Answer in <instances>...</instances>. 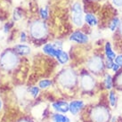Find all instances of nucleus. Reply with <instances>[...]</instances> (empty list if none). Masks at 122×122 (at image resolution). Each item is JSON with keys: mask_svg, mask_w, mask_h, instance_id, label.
Returning <instances> with one entry per match:
<instances>
[{"mask_svg": "<svg viewBox=\"0 0 122 122\" xmlns=\"http://www.w3.org/2000/svg\"><path fill=\"white\" fill-rule=\"evenodd\" d=\"M71 18L73 23L80 27L83 24V11H82L81 5L79 3H75L71 7Z\"/></svg>", "mask_w": 122, "mask_h": 122, "instance_id": "obj_7", "label": "nucleus"}, {"mask_svg": "<svg viewBox=\"0 0 122 122\" xmlns=\"http://www.w3.org/2000/svg\"><path fill=\"white\" fill-rule=\"evenodd\" d=\"M52 107L57 113H66L69 112V103L64 101H58L52 104Z\"/></svg>", "mask_w": 122, "mask_h": 122, "instance_id": "obj_11", "label": "nucleus"}, {"mask_svg": "<svg viewBox=\"0 0 122 122\" xmlns=\"http://www.w3.org/2000/svg\"><path fill=\"white\" fill-rule=\"evenodd\" d=\"M119 34L120 36L122 37V20L120 21V23H119Z\"/></svg>", "mask_w": 122, "mask_h": 122, "instance_id": "obj_28", "label": "nucleus"}, {"mask_svg": "<svg viewBox=\"0 0 122 122\" xmlns=\"http://www.w3.org/2000/svg\"><path fill=\"white\" fill-rule=\"evenodd\" d=\"M119 23H120V20H119V18H113L112 20V21L110 22V25H109V27H110V30L112 31H115L119 26Z\"/></svg>", "mask_w": 122, "mask_h": 122, "instance_id": "obj_19", "label": "nucleus"}, {"mask_svg": "<svg viewBox=\"0 0 122 122\" xmlns=\"http://www.w3.org/2000/svg\"><path fill=\"white\" fill-rule=\"evenodd\" d=\"M104 61L99 55H95L89 59L87 61V68L94 74H99L103 71L104 69Z\"/></svg>", "mask_w": 122, "mask_h": 122, "instance_id": "obj_6", "label": "nucleus"}, {"mask_svg": "<svg viewBox=\"0 0 122 122\" xmlns=\"http://www.w3.org/2000/svg\"><path fill=\"white\" fill-rule=\"evenodd\" d=\"M52 119L54 122H71V119L67 116L62 115L61 113H55L53 115Z\"/></svg>", "mask_w": 122, "mask_h": 122, "instance_id": "obj_15", "label": "nucleus"}, {"mask_svg": "<svg viewBox=\"0 0 122 122\" xmlns=\"http://www.w3.org/2000/svg\"><path fill=\"white\" fill-rule=\"evenodd\" d=\"M114 64V62H113V60H111V59H108V58H106V61H104V66L105 68L109 69V70H111L112 69V66Z\"/></svg>", "mask_w": 122, "mask_h": 122, "instance_id": "obj_23", "label": "nucleus"}, {"mask_svg": "<svg viewBox=\"0 0 122 122\" xmlns=\"http://www.w3.org/2000/svg\"><path fill=\"white\" fill-rule=\"evenodd\" d=\"M104 50H105V55H106V58L111 59V60H115V58L117 57V55H116L115 52L112 50V46H111V44H110L109 42H107V43L105 44Z\"/></svg>", "mask_w": 122, "mask_h": 122, "instance_id": "obj_14", "label": "nucleus"}, {"mask_svg": "<svg viewBox=\"0 0 122 122\" xmlns=\"http://www.w3.org/2000/svg\"><path fill=\"white\" fill-rule=\"evenodd\" d=\"M117 95L114 91H111L110 94H109V102H110V104L112 107H115L117 105Z\"/></svg>", "mask_w": 122, "mask_h": 122, "instance_id": "obj_18", "label": "nucleus"}, {"mask_svg": "<svg viewBox=\"0 0 122 122\" xmlns=\"http://www.w3.org/2000/svg\"><path fill=\"white\" fill-rule=\"evenodd\" d=\"M70 40L74 41L78 44H86L88 42V37L82 31L77 30L73 32L70 37Z\"/></svg>", "mask_w": 122, "mask_h": 122, "instance_id": "obj_10", "label": "nucleus"}, {"mask_svg": "<svg viewBox=\"0 0 122 122\" xmlns=\"http://www.w3.org/2000/svg\"><path fill=\"white\" fill-rule=\"evenodd\" d=\"M113 84L116 86V87L118 88V89L122 90V71L113 79Z\"/></svg>", "mask_w": 122, "mask_h": 122, "instance_id": "obj_17", "label": "nucleus"}, {"mask_svg": "<svg viewBox=\"0 0 122 122\" xmlns=\"http://www.w3.org/2000/svg\"><path fill=\"white\" fill-rule=\"evenodd\" d=\"M80 86L85 92H91L95 86V80L88 72H84L81 75Z\"/></svg>", "mask_w": 122, "mask_h": 122, "instance_id": "obj_8", "label": "nucleus"}, {"mask_svg": "<svg viewBox=\"0 0 122 122\" xmlns=\"http://www.w3.org/2000/svg\"><path fill=\"white\" fill-rule=\"evenodd\" d=\"M40 16L43 20H46L48 18V11L47 8H41L40 9Z\"/></svg>", "mask_w": 122, "mask_h": 122, "instance_id": "obj_22", "label": "nucleus"}, {"mask_svg": "<svg viewBox=\"0 0 122 122\" xmlns=\"http://www.w3.org/2000/svg\"><path fill=\"white\" fill-rule=\"evenodd\" d=\"M1 108H2V101L0 100V110H1Z\"/></svg>", "mask_w": 122, "mask_h": 122, "instance_id": "obj_30", "label": "nucleus"}, {"mask_svg": "<svg viewBox=\"0 0 122 122\" xmlns=\"http://www.w3.org/2000/svg\"><path fill=\"white\" fill-rule=\"evenodd\" d=\"M28 92L30 93V95L32 96V97H37L38 93H39V87L38 86H31L28 89Z\"/></svg>", "mask_w": 122, "mask_h": 122, "instance_id": "obj_21", "label": "nucleus"}, {"mask_svg": "<svg viewBox=\"0 0 122 122\" xmlns=\"http://www.w3.org/2000/svg\"><path fill=\"white\" fill-rule=\"evenodd\" d=\"M30 32L32 37H34L36 39H41L46 37L47 35V27L46 24L44 21L41 20H36L34 22H32L30 28Z\"/></svg>", "mask_w": 122, "mask_h": 122, "instance_id": "obj_5", "label": "nucleus"}, {"mask_svg": "<svg viewBox=\"0 0 122 122\" xmlns=\"http://www.w3.org/2000/svg\"><path fill=\"white\" fill-rule=\"evenodd\" d=\"M103 83H104V86L106 89H108V90L112 89V86H113V78H112V76L110 74L105 75Z\"/></svg>", "mask_w": 122, "mask_h": 122, "instance_id": "obj_16", "label": "nucleus"}, {"mask_svg": "<svg viewBox=\"0 0 122 122\" xmlns=\"http://www.w3.org/2000/svg\"><path fill=\"white\" fill-rule=\"evenodd\" d=\"M119 68H120V67H119V66L117 64V63H114V64H113V66H112V70L114 71V72H118V71H119Z\"/></svg>", "mask_w": 122, "mask_h": 122, "instance_id": "obj_25", "label": "nucleus"}, {"mask_svg": "<svg viewBox=\"0 0 122 122\" xmlns=\"http://www.w3.org/2000/svg\"><path fill=\"white\" fill-rule=\"evenodd\" d=\"M89 115L92 122H109L111 119L109 109L102 104L96 105L92 108Z\"/></svg>", "mask_w": 122, "mask_h": 122, "instance_id": "obj_2", "label": "nucleus"}, {"mask_svg": "<svg viewBox=\"0 0 122 122\" xmlns=\"http://www.w3.org/2000/svg\"><path fill=\"white\" fill-rule=\"evenodd\" d=\"M14 50L16 52V54H19L20 55H26V54H29L30 53V48L28 46L23 44H20L15 46Z\"/></svg>", "mask_w": 122, "mask_h": 122, "instance_id": "obj_12", "label": "nucleus"}, {"mask_svg": "<svg viewBox=\"0 0 122 122\" xmlns=\"http://www.w3.org/2000/svg\"><path fill=\"white\" fill-rule=\"evenodd\" d=\"M115 63H117L119 67H122V54H119L115 58Z\"/></svg>", "mask_w": 122, "mask_h": 122, "instance_id": "obj_24", "label": "nucleus"}, {"mask_svg": "<svg viewBox=\"0 0 122 122\" xmlns=\"http://www.w3.org/2000/svg\"><path fill=\"white\" fill-rule=\"evenodd\" d=\"M77 74L74 71H72L71 69H66L64 71H62L58 76V82L59 84L64 88H72L75 86L77 83Z\"/></svg>", "mask_w": 122, "mask_h": 122, "instance_id": "obj_4", "label": "nucleus"}, {"mask_svg": "<svg viewBox=\"0 0 122 122\" xmlns=\"http://www.w3.org/2000/svg\"><path fill=\"white\" fill-rule=\"evenodd\" d=\"M19 62V58L15 51L6 50L0 56V66L6 71L13 70Z\"/></svg>", "mask_w": 122, "mask_h": 122, "instance_id": "obj_3", "label": "nucleus"}, {"mask_svg": "<svg viewBox=\"0 0 122 122\" xmlns=\"http://www.w3.org/2000/svg\"><path fill=\"white\" fill-rule=\"evenodd\" d=\"M112 1L117 6H122V0H112Z\"/></svg>", "mask_w": 122, "mask_h": 122, "instance_id": "obj_26", "label": "nucleus"}, {"mask_svg": "<svg viewBox=\"0 0 122 122\" xmlns=\"http://www.w3.org/2000/svg\"><path fill=\"white\" fill-rule=\"evenodd\" d=\"M43 51L45 54L50 56L55 57L58 61L61 64L67 63L69 61V55L66 52L62 51L61 46H58L57 44H46L43 46Z\"/></svg>", "mask_w": 122, "mask_h": 122, "instance_id": "obj_1", "label": "nucleus"}, {"mask_svg": "<svg viewBox=\"0 0 122 122\" xmlns=\"http://www.w3.org/2000/svg\"><path fill=\"white\" fill-rule=\"evenodd\" d=\"M85 20L86 24H88L89 26H92V27L93 26H96L98 24V20H97L96 16H95V14H90V13L85 14Z\"/></svg>", "mask_w": 122, "mask_h": 122, "instance_id": "obj_13", "label": "nucleus"}, {"mask_svg": "<svg viewBox=\"0 0 122 122\" xmlns=\"http://www.w3.org/2000/svg\"><path fill=\"white\" fill-rule=\"evenodd\" d=\"M85 103L81 100H75L69 103V112L73 116H76L78 112L84 108Z\"/></svg>", "mask_w": 122, "mask_h": 122, "instance_id": "obj_9", "label": "nucleus"}, {"mask_svg": "<svg viewBox=\"0 0 122 122\" xmlns=\"http://www.w3.org/2000/svg\"><path fill=\"white\" fill-rule=\"evenodd\" d=\"M20 41L21 42H25L26 41V34H25V32H21V34H20Z\"/></svg>", "mask_w": 122, "mask_h": 122, "instance_id": "obj_27", "label": "nucleus"}, {"mask_svg": "<svg viewBox=\"0 0 122 122\" xmlns=\"http://www.w3.org/2000/svg\"><path fill=\"white\" fill-rule=\"evenodd\" d=\"M52 84H53V82H52L51 80H49V79H42V80H40L39 83H38V87L45 89V88L49 87Z\"/></svg>", "mask_w": 122, "mask_h": 122, "instance_id": "obj_20", "label": "nucleus"}, {"mask_svg": "<svg viewBox=\"0 0 122 122\" xmlns=\"http://www.w3.org/2000/svg\"><path fill=\"white\" fill-rule=\"evenodd\" d=\"M18 122H32V121H30V120H29V119H20V120H19Z\"/></svg>", "mask_w": 122, "mask_h": 122, "instance_id": "obj_29", "label": "nucleus"}]
</instances>
